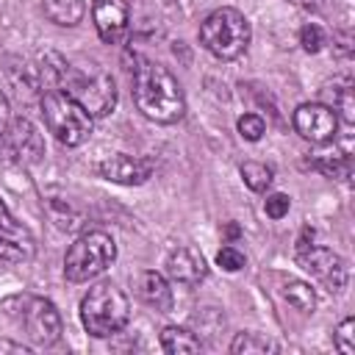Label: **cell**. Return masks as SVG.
Listing matches in <instances>:
<instances>
[{"label": "cell", "instance_id": "484cf974", "mask_svg": "<svg viewBox=\"0 0 355 355\" xmlns=\"http://www.w3.org/2000/svg\"><path fill=\"white\" fill-rule=\"evenodd\" d=\"M216 263L225 269V272H239L244 266V255L236 250V247H222L216 252Z\"/></svg>", "mask_w": 355, "mask_h": 355}, {"label": "cell", "instance_id": "83f0119b", "mask_svg": "<svg viewBox=\"0 0 355 355\" xmlns=\"http://www.w3.org/2000/svg\"><path fill=\"white\" fill-rule=\"evenodd\" d=\"M8 122H11V111H8V100H6V94L0 92V139H3V133H6V128H8Z\"/></svg>", "mask_w": 355, "mask_h": 355}, {"label": "cell", "instance_id": "4316f807", "mask_svg": "<svg viewBox=\"0 0 355 355\" xmlns=\"http://www.w3.org/2000/svg\"><path fill=\"white\" fill-rule=\"evenodd\" d=\"M288 208H291V200H288L286 194H269L266 202H263V211H266V216H272V219H283V216L288 214Z\"/></svg>", "mask_w": 355, "mask_h": 355}, {"label": "cell", "instance_id": "5bb4252c", "mask_svg": "<svg viewBox=\"0 0 355 355\" xmlns=\"http://www.w3.org/2000/svg\"><path fill=\"white\" fill-rule=\"evenodd\" d=\"M166 272L172 280L178 283H186V286H197L205 275H208V266H205V258L191 250V247H178L169 252L166 258Z\"/></svg>", "mask_w": 355, "mask_h": 355}, {"label": "cell", "instance_id": "ac0fdd59", "mask_svg": "<svg viewBox=\"0 0 355 355\" xmlns=\"http://www.w3.org/2000/svg\"><path fill=\"white\" fill-rule=\"evenodd\" d=\"M200 338H194V333L183 330V327H164L161 333V349L164 352H200Z\"/></svg>", "mask_w": 355, "mask_h": 355}, {"label": "cell", "instance_id": "ba28073f", "mask_svg": "<svg viewBox=\"0 0 355 355\" xmlns=\"http://www.w3.org/2000/svg\"><path fill=\"white\" fill-rule=\"evenodd\" d=\"M19 302V322L25 324L28 336L39 347H50L61 338V316L55 305L44 297H22Z\"/></svg>", "mask_w": 355, "mask_h": 355}, {"label": "cell", "instance_id": "30bf717a", "mask_svg": "<svg viewBox=\"0 0 355 355\" xmlns=\"http://www.w3.org/2000/svg\"><path fill=\"white\" fill-rule=\"evenodd\" d=\"M33 252H36V241H33L31 230L25 225H19L8 214L6 202L0 200V261L25 263L33 258Z\"/></svg>", "mask_w": 355, "mask_h": 355}, {"label": "cell", "instance_id": "7a4b0ae2", "mask_svg": "<svg viewBox=\"0 0 355 355\" xmlns=\"http://www.w3.org/2000/svg\"><path fill=\"white\" fill-rule=\"evenodd\" d=\"M58 89L83 105L89 116H105L116 105V83L111 72H105L97 61H67Z\"/></svg>", "mask_w": 355, "mask_h": 355}, {"label": "cell", "instance_id": "4fadbf2b", "mask_svg": "<svg viewBox=\"0 0 355 355\" xmlns=\"http://www.w3.org/2000/svg\"><path fill=\"white\" fill-rule=\"evenodd\" d=\"M100 175L111 183H122V186H139L153 175V161L139 158V155H125L116 153L111 158H105L100 164Z\"/></svg>", "mask_w": 355, "mask_h": 355}, {"label": "cell", "instance_id": "8992f818", "mask_svg": "<svg viewBox=\"0 0 355 355\" xmlns=\"http://www.w3.org/2000/svg\"><path fill=\"white\" fill-rule=\"evenodd\" d=\"M116 258V244L105 230H89L75 239L64 258V275L72 283H86L103 275Z\"/></svg>", "mask_w": 355, "mask_h": 355}, {"label": "cell", "instance_id": "d6986e66", "mask_svg": "<svg viewBox=\"0 0 355 355\" xmlns=\"http://www.w3.org/2000/svg\"><path fill=\"white\" fill-rule=\"evenodd\" d=\"M280 349V344L277 341H272V338H266V336H261V333H239L236 338H233V344H230V352H236V355H252V352H277Z\"/></svg>", "mask_w": 355, "mask_h": 355}, {"label": "cell", "instance_id": "cb8c5ba5", "mask_svg": "<svg viewBox=\"0 0 355 355\" xmlns=\"http://www.w3.org/2000/svg\"><path fill=\"white\" fill-rule=\"evenodd\" d=\"M336 347L344 352V355H352L355 352V319H344L336 330Z\"/></svg>", "mask_w": 355, "mask_h": 355}, {"label": "cell", "instance_id": "d4e9b609", "mask_svg": "<svg viewBox=\"0 0 355 355\" xmlns=\"http://www.w3.org/2000/svg\"><path fill=\"white\" fill-rule=\"evenodd\" d=\"M300 44L308 50V53H319L322 44H324V33L319 25H302L300 31Z\"/></svg>", "mask_w": 355, "mask_h": 355}, {"label": "cell", "instance_id": "3957f363", "mask_svg": "<svg viewBox=\"0 0 355 355\" xmlns=\"http://www.w3.org/2000/svg\"><path fill=\"white\" fill-rule=\"evenodd\" d=\"M130 319V302L114 283H100L80 300V322L86 333L105 338L119 333Z\"/></svg>", "mask_w": 355, "mask_h": 355}, {"label": "cell", "instance_id": "7402d4cb", "mask_svg": "<svg viewBox=\"0 0 355 355\" xmlns=\"http://www.w3.org/2000/svg\"><path fill=\"white\" fill-rule=\"evenodd\" d=\"M333 111H338L341 116H344V122L347 125H352V119H355V97H352V86L349 83H344L341 89H338V94L333 97Z\"/></svg>", "mask_w": 355, "mask_h": 355}, {"label": "cell", "instance_id": "e0dca14e", "mask_svg": "<svg viewBox=\"0 0 355 355\" xmlns=\"http://www.w3.org/2000/svg\"><path fill=\"white\" fill-rule=\"evenodd\" d=\"M311 164H313L322 175H327V178H338V180L349 178V169H352L349 155H347V153H341V150H336V147H327V150L313 153Z\"/></svg>", "mask_w": 355, "mask_h": 355}, {"label": "cell", "instance_id": "9c48e42d", "mask_svg": "<svg viewBox=\"0 0 355 355\" xmlns=\"http://www.w3.org/2000/svg\"><path fill=\"white\" fill-rule=\"evenodd\" d=\"M0 147L6 150V155L17 164H36L42 155H44V141H42V133L36 130V125L25 116L8 122L3 139H0Z\"/></svg>", "mask_w": 355, "mask_h": 355}, {"label": "cell", "instance_id": "277c9868", "mask_svg": "<svg viewBox=\"0 0 355 355\" xmlns=\"http://www.w3.org/2000/svg\"><path fill=\"white\" fill-rule=\"evenodd\" d=\"M200 42L211 55L222 61H233L250 44V22L239 8L230 6L216 8L200 25Z\"/></svg>", "mask_w": 355, "mask_h": 355}, {"label": "cell", "instance_id": "8fae6325", "mask_svg": "<svg viewBox=\"0 0 355 355\" xmlns=\"http://www.w3.org/2000/svg\"><path fill=\"white\" fill-rule=\"evenodd\" d=\"M294 128L302 139H308L313 144H324L333 139V133L338 128V116L324 103H302L294 111Z\"/></svg>", "mask_w": 355, "mask_h": 355}, {"label": "cell", "instance_id": "f1b7e54d", "mask_svg": "<svg viewBox=\"0 0 355 355\" xmlns=\"http://www.w3.org/2000/svg\"><path fill=\"white\" fill-rule=\"evenodd\" d=\"M0 349H14V352H25L22 344H8V341H0Z\"/></svg>", "mask_w": 355, "mask_h": 355}, {"label": "cell", "instance_id": "f546056e", "mask_svg": "<svg viewBox=\"0 0 355 355\" xmlns=\"http://www.w3.org/2000/svg\"><path fill=\"white\" fill-rule=\"evenodd\" d=\"M294 3H297V6H311L313 0H294Z\"/></svg>", "mask_w": 355, "mask_h": 355}, {"label": "cell", "instance_id": "7c38bea8", "mask_svg": "<svg viewBox=\"0 0 355 355\" xmlns=\"http://www.w3.org/2000/svg\"><path fill=\"white\" fill-rule=\"evenodd\" d=\"M92 17H94V28L103 42L116 44L128 36V3L125 0H94Z\"/></svg>", "mask_w": 355, "mask_h": 355}, {"label": "cell", "instance_id": "2e32d148", "mask_svg": "<svg viewBox=\"0 0 355 355\" xmlns=\"http://www.w3.org/2000/svg\"><path fill=\"white\" fill-rule=\"evenodd\" d=\"M42 8H44V17L55 25H64V28H72L83 19L86 14V3L83 0H42Z\"/></svg>", "mask_w": 355, "mask_h": 355}, {"label": "cell", "instance_id": "52a82bcc", "mask_svg": "<svg viewBox=\"0 0 355 355\" xmlns=\"http://www.w3.org/2000/svg\"><path fill=\"white\" fill-rule=\"evenodd\" d=\"M297 258H300V263L308 272H313L316 277L330 283L336 291H341L347 286V266H344V261L333 250L313 244V230H308V227L302 230V236L297 241Z\"/></svg>", "mask_w": 355, "mask_h": 355}, {"label": "cell", "instance_id": "5b68a950", "mask_svg": "<svg viewBox=\"0 0 355 355\" xmlns=\"http://www.w3.org/2000/svg\"><path fill=\"white\" fill-rule=\"evenodd\" d=\"M42 116L50 128V133L67 144V147H78L89 139L92 133V116L83 105H78L67 92L61 89H47L42 94Z\"/></svg>", "mask_w": 355, "mask_h": 355}, {"label": "cell", "instance_id": "9a60e30c", "mask_svg": "<svg viewBox=\"0 0 355 355\" xmlns=\"http://www.w3.org/2000/svg\"><path fill=\"white\" fill-rule=\"evenodd\" d=\"M133 291L139 300H144L147 305H153L155 311H166L172 305V291H169V283L164 280V275L153 272V269H144L133 277Z\"/></svg>", "mask_w": 355, "mask_h": 355}, {"label": "cell", "instance_id": "ffe728a7", "mask_svg": "<svg viewBox=\"0 0 355 355\" xmlns=\"http://www.w3.org/2000/svg\"><path fill=\"white\" fill-rule=\"evenodd\" d=\"M283 297H286L297 311H302V313H311V311L316 308V294H313V288H311L308 283H302V280H288V283L283 286Z\"/></svg>", "mask_w": 355, "mask_h": 355}, {"label": "cell", "instance_id": "44dd1931", "mask_svg": "<svg viewBox=\"0 0 355 355\" xmlns=\"http://www.w3.org/2000/svg\"><path fill=\"white\" fill-rule=\"evenodd\" d=\"M241 180L250 191H266L272 183V166H266L261 161H247V164H241Z\"/></svg>", "mask_w": 355, "mask_h": 355}, {"label": "cell", "instance_id": "603a6c76", "mask_svg": "<svg viewBox=\"0 0 355 355\" xmlns=\"http://www.w3.org/2000/svg\"><path fill=\"white\" fill-rule=\"evenodd\" d=\"M239 133H241V139H247V141H258V139L266 133V125H263V119H261L258 114H244V116L239 119Z\"/></svg>", "mask_w": 355, "mask_h": 355}, {"label": "cell", "instance_id": "6da1fadb", "mask_svg": "<svg viewBox=\"0 0 355 355\" xmlns=\"http://www.w3.org/2000/svg\"><path fill=\"white\" fill-rule=\"evenodd\" d=\"M133 100L136 108L153 122H178L186 111V97L178 78L158 61L139 58L133 69Z\"/></svg>", "mask_w": 355, "mask_h": 355}]
</instances>
